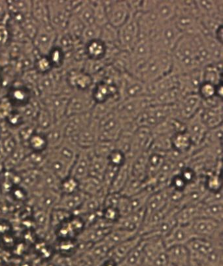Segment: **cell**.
Here are the masks:
<instances>
[{
	"label": "cell",
	"mask_w": 223,
	"mask_h": 266,
	"mask_svg": "<svg viewBox=\"0 0 223 266\" xmlns=\"http://www.w3.org/2000/svg\"><path fill=\"white\" fill-rule=\"evenodd\" d=\"M172 70L173 59L171 54L153 53L134 75L147 84L170 74Z\"/></svg>",
	"instance_id": "obj_1"
},
{
	"label": "cell",
	"mask_w": 223,
	"mask_h": 266,
	"mask_svg": "<svg viewBox=\"0 0 223 266\" xmlns=\"http://www.w3.org/2000/svg\"><path fill=\"white\" fill-rule=\"evenodd\" d=\"M183 36L173 21L158 28L150 36L153 53H172L179 39Z\"/></svg>",
	"instance_id": "obj_2"
},
{
	"label": "cell",
	"mask_w": 223,
	"mask_h": 266,
	"mask_svg": "<svg viewBox=\"0 0 223 266\" xmlns=\"http://www.w3.org/2000/svg\"><path fill=\"white\" fill-rule=\"evenodd\" d=\"M151 105L152 100L148 96L120 99L114 112L121 120L136 122L143 112Z\"/></svg>",
	"instance_id": "obj_3"
},
{
	"label": "cell",
	"mask_w": 223,
	"mask_h": 266,
	"mask_svg": "<svg viewBox=\"0 0 223 266\" xmlns=\"http://www.w3.org/2000/svg\"><path fill=\"white\" fill-rule=\"evenodd\" d=\"M188 225L194 237L223 242V222L200 217Z\"/></svg>",
	"instance_id": "obj_4"
},
{
	"label": "cell",
	"mask_w": 223,
	"mask_h": 266,
	"mask_svg": "<svg viewBox=\"0 0 223 266\" xmlns=\"http://www.w3.org/2000/svg\"><path fill=\"white\" fill-rule=\"evenodd\" d=\"M123 130V120L112 112L98 120L99 141L116 142Z\"/></svg>",
	"instance_id": "obj_5"
},
{
	"label": "cell",
	"mask_w": 223,
	"mask_h": 266,
	"mask_svg": "<svg viewBox=\"0 0 223 266\" xmlns=\"http://www.w3.org/2000/svg\"><path fill=\"white\" fill-rule=\"evenodd\" d=\"M139 26L135 16L132 15L118 29V46L121 51L130 52L140 40Z\"/></svg>",
	"instance_id": "obj_6"
},
{
	"label": "cell",
	"mask_w": 223,
	"mask_h": 266,
	"mask_svg": "<svg viewBox=\"0 0 223 266\" xmlns=\"http://www.w3.org/2000/svg\"><path fill=\"white\" fill-rule=\"evenodd\" d=\"M107 23L119 29L129 20L132 14L127 1H103Z\"/></svg>",
	"instance_id": "obj_7"
},
{
	"label": "cell",
	"mask_w": 223,
	"mask_h": 266,
	"mask_svg": "<svg viewBox=\"0 0 223 266\" xmlns=\"http://www.w3.org/2000/svg\"><path fill=\"white\" fill-rule=\"evenodd\" d=\"M202 107V99L197 94L185 95L174 106V118L185 123L196 115Z\"/></svg>",
	"instance_id": "obj_8"
},
{
	"label": "cell",
	"mask_w": 223,
	"mask_h": 266,
	"mask_svg": "<svg viewBox=\"0 0 223 266\" xmlns=\"http://www.w3.org/2000/svg\"><path fill=\"white\" fill-rule=\"evenodd\" d=\"M194 237L193 233L187 224H177L165 235L162 237L166 248L172 246L186 245Z\"/></svg>",
	"instance_id": "obj_9"
},
{
	"label": "cell",
	"mask_w": 223,
	"mask_h": 266,
	"mask_svg": "<svg viewBox=\"0 0 223 266\" xmlns=\"http://www.w3.org/2000/svg\"><path fill=\"white\" fill-rule=\"evenodd\" d=\"M84 228L85 224L83 219L79 216L73 215L58 227L54 233L58 239H77Z\"/></svg>",
	"instance_id": "obj_10"
},
{
	"label": "cell",
	"mask_w": 223,
	"mask_h": 266,
	"mask_svg": "<svg viewBox=\"0 0 223 266\" xmlns=\"http://www.w3.org/2000/svg\"><path fill=\"white\" fill-rule=\"evenodd\" d=\"M185 131L191 139L194 148H198L202 145L207 131L203 123L199 112L185 122Z\"/></svg>",
	"instance_id": "obj_11"
},
{
	"label": "cell",
	"mask_w": 223,
	"mask_h": 266,
	"mask_svg": "<svg viewBox=\"0 0 223 266\" xmlns=\"http://www.w3.org/2000/svg\"><path fill=\"white\" fill-rule=\"evenodd\" d=\"M92 150L90 149H81L76 161L71 168L70 176L81 182L90 175V166Z\"/></svg>",
	"instance_id": "obj_12"
},
{
	"label": "cell",
	"mask_w": 223,
	"mask_h": 266,
	"mask_svg": "<svg viewBox=\"0 0 223 266\" xmlns=\"http://www.w3.org/2000/svg\"><path fill=\"white\" fill-rule=\"evenodd\" d=\"M146 218L145 209L119 218L114 227L140 235Z\"/></svg>",
	"instance_id": "obj_13"
},
{
	"label": "cell",
	"mask_w": 223,
	"mask_h": 266,
	"mask_svg": "<svg viewBox=\"0 0 223 266\" xmlns=\"http://www.w3.org/2000/svg\"><path fill=\"white\" fill-rule=\"evenodd\" d=\"M152 10L161 25L174 20L177 12V2L153 1Z\"/></svg>",
	"instance_id": "obj_14"
},
{
	"label": "cell",
	"mask_w": 223,
	"mask_h": 266,
	"mask_svg": "<svg viewBox=\"0 0 223 266\" xmlns=\"http://www.w3.org/2000/svg\"><path fill=\"white\" fill-rule=\"evenodd\" d=\"M86 196L80 190L73 194L60 195L55 208L64 210L74 215L83 204Z\"/></svg>",
	"instance_id": "obj_15"
},
{
	"label": "cell",
	"mask_w": 223,
	"mask_h": 266,
	"mask_svg": "<svg viewBox=\"0 0 223 266\" xmlns=\"http://www.w3.org/2000/svg\"><path fill=\"white\" fill-rule=\"evenodd\" d=\"M36 205L38 210L51 212L55 208L59 201V192L52 190H42L36 192Z\"/></svg>",
	"instance_id": "obj_16"
},
{
	"label": "cell",
	"mask_w": 223,
	"mask_h": 266,
	"mask_svg": "<svg viewBox=\"0 0 223 266\" xmlns=\"http://www.w3.org/2000/svg\"><path fill=\"white\" fill-rule=\"evenodd\" d=\"M172 150L180 155H186L194 149L191 139L185 130L179 131L172 135L171 139Z\"/></svg>",
	"instance_id": "obj_17"
},
{
	"label": "cell",
	"mask_w": 223,
	"mask_h": 266,
	"mask_svg": "<svg viewBox=\"0 0 223 266\" xmlns=\"http://www.w3.org/2000/svg\"><path fill=\"white\" fill-rule=\"evenodd\" d=\"M199 114L207 129L216 128L222 125V108L201 107Z\"/></svg>",
	"instance_id": "obj_18"
},
{
	"label": "cell",
	"mask_w": 223,
	"mask_h": 266,
	"mask_svg": "<svg viewBox=\"0 0 223 266\" xmlns=\"http://www.w3.org/2000/svg\"><path fill=\"white\" fill-rule=\"evenodd\" d=\"M203 43L211 63H222V43L216 40L215 37L204 35V34H203Z\"/></svg>",
	"instance_id": "obj_19"
},
{
	"label": "cell",
	"mask_w": 223,
	"mask_h": 266,
	"mask_svg": "<svg viewBox=\"0 0 223 266\" xmlns=\"http://www.w3.org/2000/svg\"><path fill=\"white\" fill-rule=\"evenodd\" d=\"M222 64H209L202 68V82L217 86L222 83Z\"/></svg>",
	"instance_id": "obj_20"
},
{
	"label": "cell",
	"mask_w": 223,
	"mask_h": 266,
	"mask_svg": "<svg viewBox=\"0 0 223 266\" xmlns=\"http://www.w3.org/2000/svg\"><path fill=\"white\" fill-rule=\"evenodd\" d=\"M107 45L100 39L86 43L85 52L90 60H105L107 55Z\"/></svg>",
	"instance_id": "obj_21"
},
{
	"label": "cell",
	"mask_w": 223,
	"mask_h": 266,
	"mask_svg": "<svg viewBox=\"0 0 223 266\" xmlns=\"http://www.w3.org/2000/svg\"><path fill=\"white\" fill-rule=\"evenodd\" d=\"M140 235L123 242L119 245L115 246L112 248L109 254L112 255L113 259L121 258L127 256L133 250L139 245L141 241Z\"/></svg>",
	"instance_id": "obj_22"
},
{
	"label": "cell",
	"mask_w": 223,
	"mask_h": 266,
	"mask_svg": "<svg viewBox=\"0 0 223 266\" xmlns=\"http://www.w3.org/2000/svg\"><path fill=\"white\" fill-rule=\"evenodd\" d=\"M130 179V172L128 162L121 166L117 172L114 180L109 188V193L121 194Z\"/></svg>",
	"instance_id": "obj_23"
},
{
	"label": "cell",
	"mask_w": 223,
	"mask_h": 266,
	"mask_svg": "<svg viewBox=\"0 0 223 266\" xmlns=\"http://www.w3.org/2000/svg\"><path fill=\"white\" fill-rule=\"evenodd\" d=\"M139 234H138V233L131 232V231L114 227V228L103 239L108 244H109L112 246V248H114L115 246L137 236Z\"/></svg>",
	"instance_id": "obj_24"
},
{
	"label": "cell",
	"mask_w": 223,
	"mask_h": 266,
	"mask_svg": "<svg viewBox=\"0 0 223 266\" xmlns=\"http://www.w3.org/2000/svg\"><path fill=\"white\" fill-rule=\"evenodd\" d=\"M221 168H216L207 174L204 182L205 190L210 193H217L222 192V181L220 170Z\"/></svg>",
	"instance_id": "obj_25"
},
{
	"label": "cell",
	"mask_w": 223,
	"mask_h": 266,
	"mask_svg": "<svg viewBox=\"0 0 223 266\" xmlns=\"http://www.w3.org/2000/svg\"><path fill=\"white\" fill-rule=\"evenodd\" d=\"M73 215V214L70 212L58 208H54L50 212V228L53 229L54 232H55L58 227H59Z\"/></svg>",
	"instance_id": "obj_26"
},
{
	"label": "cell",
	"mask_w": 223,
	"mask_h": 266,
	"mask_svg": "<svg viewBox=\"0 0 223 266\" xmlns=\"http://www.w3.org/2000/svg\"><path fill=\"white\" fill-rule=\"evenodd\" d=\"M28 147L32 152L45 153L48 150V142L45 135L42 134L32 135L28 142Z\"/></svg>",
	"instance_id": "obj_27"
},
{
	"label": "cell",
	"mask_w": 223,
	"mask_h": 266,
	"mask_svg": "<svg viewBox=\"0 0 223 266\" xmlns=\"http://www.w3.org/2000/svg\"><path fill=\"white\" fill-rule=\"evenodd\" d=\"M79 182L73 177L69 176L60 181L59 192L60 195L70 194L79 191Z\"/></svg>",
	"instance_id": "obj_28"
},
{
	"label": "cell",
	"mask_w": 223,
	"mask_h": 266,
	"mask_svg": "<svg viewBox=\"0 0 223 266\" xmlns=\"http://www.w3.org/2000/svg\"><path fill=\"white\" fill-rule=\"evenodd\" d=\"M101 27L96 25L85 27L82 34L81 40L85 43L94 40L100 39Z\"/></svg>",
	"instance_id": "obj_29"
},
{
	"label": "cell",
	"mask_w": 223,
	"mask_h": 266,
	"mask_svg": "<svg viewBox=\"0 0 223 266\" xmlns=\"http://www.w3.org/2000/svg\"><path fill=\"white\" fill-rule=\"evenodd\" d=\"M68 25L71 36L74 39H81L85 26L79 19L76 16L73 17L71 21H69Z\"/></svg>",
	"instance_id": "obj_30"
},
{
	"label": "cell",
	"mask_w": 223,
	"mask_h": 266,
	"mask_svg": "<svg viewBox=\"0 0 223 266\" xmlns=\"http://www.w3.org/2000/svg\"><path fill=\"white\" fill-rule=\"evenodd\" d=\"M216 86L213 84L202 82L199 86L197 94L200 96L202 101L207 100L216 95Z\"/></svg>",
	"instance_id": "obj_31"
},
{
	"label": "cell",
	"mask_w": 223,
	"mask_h": 266,
	"mask_svg": "<svg viewBox=\"0 0 223 266\" xmlns=\"http://www.w3.org/2000/svg\"><path fill=\"white\" fill-rule=\"evenodd\" d=\"M108 163L117 167H121L127 163V157L122 151L115 149L107 157Z\"/></svg>",
	"instance_id": "obj_32"
}]
</instances>
